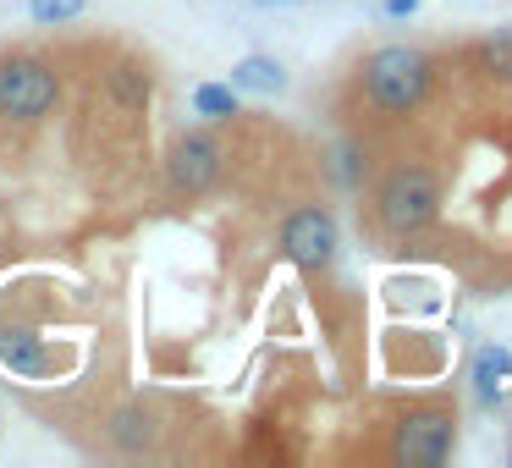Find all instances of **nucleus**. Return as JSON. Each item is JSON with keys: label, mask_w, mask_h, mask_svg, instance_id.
Listing matches in <instances>:
<instances>
[{"label": "nucleus", "mask_w": 512, "mask_h": 468, "mask_svg": "<svg viewBox=\"0 0 512 468\" xmlns=\"http://www.w3.org/2000/svg\"><path fill=\"white\" fill-rule=\"evenodd\" d=\"M364 89L375 94V105L386 111H413L430 89V56L424 50H408V45H386L369 56L364 67Z\"/></svg>", "instance_id": "1"}, {"label": "nucleus", "mask_w": 512, "mask_h": 468, "mask_svg": "<svg viewBox=\"0 0 512 468\" xmlns=\"http://www.w3.org/2000/svg\"><path fill=\"white\" fill-rule=\"evenodd\" d=\"M435 204H441V188H435V177L424 166H402L386 177V188H380V221L391 226V232H419V226L435 221Z\"/></svg>", "instance_id": "2"}, {"label": "nucleus", "mask_w": 512, "mask_h": 468, "mask_svg": "<svg viewBox=\"0 0 512 468\" xmlns=\"http://www.w3.org/2000/svg\"><path fill=\"white\" fill-rule=\"evenodd\" d=\"M56 105V72L34 56H6L0 61V116L34 122Z\"/></svg>", "instance_id": "3"}, {"label": "nucleus", "mask_w": 512, "mask_h": 468, "mask_svg": "<svg viewBox=\"0 0 512 468\" xmlns=\"http://www.w3.org/2000/svg\"><path fill=\"white\" fill-rule=\"evenodd\" d=\"M446 452H452V413H435V408L402 413V424H397V457L435 468V463H446Z\"/></svg>", "instance_id": "4"}, {"label": "nucleus", "mask_w": 512, "mask_h": 468, "mask_svg": "<svg viewBox=\"0 0 512 468\" xmlns=\"http://www.w3.org/2000/svg\"><path fill=\"white\" fill-rule=\"evenodd\" d=\"M166 171L182 193H204L215 177H221V144L210 133H182L166 155Z\"/></svg>", "instance_id": "5"}, {"label": "nucleus", "mask_w": 512, "mask_h": 468, "mask_svg": "<svg viewBox=\"0 0 512 468\" xmlns=\"http://www.w3.org/2000/svg\"><path fill=\"white\" fill-rule=\"evenodd\" d=\"M281 248H287V259H292V265H303V270L331 265V254H336V221L325 210H298L287 221V232H281Z\"/></svg>", "instance_id": "6"}, {"label": "nucleus", "mask_w": 512, "mask_h": 468, "mask_svg": "<svg viewBox=\"0 0 512 468\" xmlns=\"http://www.w3.org/2000/svg\"><path fill=\"white\" fill-rule=\"evenodd\" d=\"M507 386H512V353L507 347H479V358H474V397L496 402Z\"/></svg>", "instance_id": "7"}, {"label": "nucleus", "mask_w": 512, "mask_h": 468, "mask_svg": "<svg viewBox=\"0 0 512 468\" xmlns=\"http://www.w3.org/2000/svg\"><path fill=\"white\" fill-rule=\"evenodd\" d=\"M232 89H248V94H281L287 89V72L265 56H243L232 67Z\"/></svg>", "instance_id": "8"}, {"label": "nucleus", "mask_w": 512, "mask_h": 468, "mask_svg": "<svg viewBox=\"0 0 512 468\" xmlns=\"http://www.w3.org/2000/svg\"><path fill=\"white\" fill-rule=\"evenodd\" d=\"M0 364H12V369H23V375H39L45 369V353H39V336L34 331H0Z\"/></svg>", "instance_id": "9"}, {"label": "nucleus", "mask_w": 512, "mask_h": 468, "mask_svg": "<svg viewBox=\"0 0 512 468\" xmlns=\"http://www.w3.org/2000/svg\"><path fill=\"white\" fill-rule=\"evenodd\" d=\"M149 435H155V419H149L144 408H122L111 419V441L122 446V452H138V446H149Z\"/></svg>", "instance_id": "10"}, {"label": "nucleus", "mask_w": 512, "mask_h": 468, "mask_svg": "<svg viewBox=\"0 0 512 468\" xmlns=\"http://www.w3.org/2000/svg\"><path fill=\"white\" fill-rule=\"evenodd\" d=\"M111 94L127 105V111H144V105H149V78H144V67L122 61V67L111 72Z\"/></svg>", "instance_id": "11"}, {"label": "nucleus", "mask_w": 512, "mask_h": 468, "mask_svg": "<svg viewBox=\"0 0 512 468\" xmlns=\"http://www.w3.org/2000/svg\"><path fill=\"white\" fill-rule=\"evenodd\" d=\"M479 67L490 78H512V28H496V34L479 45Z\"/></svg>", "instance_id": "12"}, {"label": "nucleus", "mask_w": 512, "mask_h": 468, "mask_svg": "<svg viewBox=\"0 0 512 468\" xmlns=\"http://www.w3.org/2000/svg\"><path fill=\"white\" fill-rule=\"evenodd\" d=\"M193 105H199V116H237V89H226V83H204V89L193 94Z\"/></svg>", "instance_id": "13"}, {"label": "nucleus", "mask_w": 512, "mask_h": 468, "mask_svg": "<svg viewBox=\"0 0 512 468\" xmlns=\"http://www.w3.org/2000/svg\"><path fill=\"white\" fill-rule=\"evenodd\" d=\"M89 0H28V12H34V23L56 28V23H72V17L83 12Z\"/></svg>", "instance_id": "14"}, {"label": "nucleus", "mask_w": 512, "mask_h": 468, "mask_svg": "<svg viewBox=\"0 0 512 468\" xmlns=\"http://www.w3.org/2000/svg\"><path fill=\"white\" fill-rule=\"evenodd\" d=\"M413 6H419V0H386L391 17H413Z\"/></svg>", "instance_id": "15"}, {"label": "nucleus", "mask_w": 512, "mask_h": 468, "mask_svg": "<svg viewBox=\"0 0 512 468\" xmlns=\"http://www.w3.org/2000/svg\"><path fill=\"white\" fill-rule=\"evenodd\" d=\"M259 6H276V0H259Z\"/></svg>", "instance_id": "16"}]
</instances>
